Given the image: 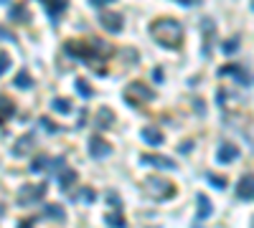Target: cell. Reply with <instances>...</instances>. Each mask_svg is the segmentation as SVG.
Returning <instances> with one entry per match:
<instances>
[{
  "mask_svg": "<svg viewBox=\"0 0 254 228\" xmlns=\"http://www.w3.org/2000/svg\"><path fill=\"white\" fill-rule=\"evenodd\" d=\"M150 33L160 46H166V49H178V46L183 43V25L175 18H158L150 25Z\"/></svg>",
  "mask_w": 254,
  "mask_h": 228,
  "instance_id": "cell-1",
  "label": "cell"
},
{
  "mask_svg": "<svg viewBox=\"0 0 254 228\" xmlns=\"http://www.w3.org/2000/svg\"><path fill=\"white\" fill-rule=\"evenodd\" d=\"M142 190H145V195H150L153 201H166V198H173L175 185L170 180H163L158 175H150V177L142 180Z\"/></svg>",
  "mask_w": 254,
  "mask_h": 228,
  "instance_id": "cell-2",
  "label": "cell"
},
{
  "mask_svg": "<svg viewBox=\"0 0 254 228\" xmlns=\"http://www.w3.org/2000/svg\"><path fill=\"white\" fill-rule=\"evenodd\" d=\"M102 49H107L102 41H97V49L92 51L86 43H79V41H69L66 43V51L74 56V58H79V61H84V64H94L97 58H102L104 53H102Z\"/></svg>",
  "mask_w": 254,
  "mask_h": 228,
  "instance_id": "cell-3",
  "label": "cell"
},
{
  "mask_svg": "<svg viewBox=\"0 0 254 228\" xmlns=\"http://www.w3.org/2000/svg\"><path fill=\"white\" fill-rule=\"evenodd\" d=\"M153 99H155V94H153V91L147 89L145 84H140V81H132V84H127V89H125V101L132 104V106L147 104V101H153Z\"/></svg>",
  "mask_w": 254,
  "mask_h": 228,
  "instance_id": "cell-4",
  "label": "cell"
},
{
  "mask_svg": "<svg viewBox=\"0 0 254 228\" xmlns=\"http://www.w3.org/2000/svg\"><path fill=\"white\" fill-rule=\"evenodd\" d=\"M46 190H49L46 182H33V185H23V188L18 190V205H33V203H38L41 198L46 195Z\"/></svg>",
  "mask_w": 254,
  "mask_h": 228,
  "instance_id": "cell-5",
  "label": "cell"
},
{
  "mask_svg": "<svg viewBox=\"0 0 254 228\" xmlns=\"http://www.w3.org/2000/svg\"><path fill=\"white\" fill-rule=\"evenodd\" d=\"M89 155L97 157V160L110 157V155H112V145H110L107 140H102L99 134H92V137H89Z\"/></svg>",
  "mask_w": 254,
  "mask_h": 228,
  "instance_id": "cell-6",
  "label": "cell"
},
{
  "mask_svg": "<svg viewBox=\"0 0 254 228\" xmlns=\"http://www.w3.org/2000/svg\"><path fill=\"white\" fill-rule=\"evenodd\" d=\"M99 23H102V28L107 30V33H119L122 30V25H125V18H122V13H99Z\"/></svg>",
  "mask_w": 254,
  "mask_h": 228,
  "instance_id": "cell-7",
  "label": "cell"
},
{
  "mask_svg": "<svg viewBox=\"0 0 254 228\" xmlns=\"http://www.w3.org/2000/svg\"><path fill=\"white\" fill-rule=\"evenodd\" d=\"M219 76H234V79H236L239 84H242V86H247V89H249V84H252V79H249L247 69H244V66H239V64L221 66V69H219Z\"/></svg>",
  "mask_w": 254,
  "mask_h": 228,
  "instance_id": "cell-8",
  "label": "cell"
},
{
  "mask_svg": "<svg viewBox=\"0 0 254 228\" xmlns=\"http://www.w3.org/2000/svg\"><path fill=\"white\" fill-rule=\"evenodd\" d=\"M140 162L150 165V167H160V170H178V162L170 157H163V155H142Z\"/></svg>",
  "mask_w": 254,
  "mask_h": 228,
  "instance_id": "cell-9",
  "label": "cell"
},
{
  "mask_svg": "<svg viewBox=\"0 0 254 228\" xmlns=\"http://www.w3.org/2000/svg\"><path fill=\"white\" fill-rule=\"evenodd\" d=\"M38 3H43V8H46V13H49L51 21H58V15L66 10L69 0H38Z\"/></svg>",
  "mask_w": 254,
  "mask_h": 228,
  "instance_id": "cell-10",
  "label": "cell"
},
{
  "mask_svg": "<svg viewBox=\"0 0 254 228\" xmlns=\"http://www.w3.org/2000/svg\"><path fill=\"white\" fill-rule=\"evenodd\" d=\"M252 193H254V177H252V173H247L242 180H239L236 195L242 198V201H252Z\"/></svg>",
  "mask_w": 254,
  "mask_h": 228,
  "instance_id": "cell-11",
  "label": "cell"
},
{
  "mask_svg": "<svg viewBox=\"0 0 254 228\" xmlns=\"http://www.w3.org/2000/svg\"><path fill=\"white\" fill-rule=\"evenodd\" d=\"M33 147H36V134H31V132H28V134H23L21 140L16 142V147H13V152H16L18 157H23V155H28V152H31Z\"/></svg>",
  "mask_w": 254,
  "mask_h": 228,
  "instance_id": "cell-12",
  "label": "cell"
},
{
  "mask_svg": "<svg viewBox=\"0 0 254 228\" xmlns=\"http://www.w3.org/2000/svg\"><path fill=\"white\" fill-rule=\"evenodd\" d=\"M236 157H239V147H236V145L224 142V145L219 147V155H216V160H219V162H226V165H229V162H234Z\"/></svg>",
  "mask_w": 254,
  "mask_h": 228,
  "instance_id": "cell-13",
  "label": "cell"
},
{
  "mask_svg": "<svg viewBox=\"0 0 254 228\" xmlns=\"http://www.w3.org/2000/svg\"><path fill=\"white\" fill-rule=\"evenodd\" d=\"M43 216H46L49 221L64 223V221H66V210L58 205V203H46V205H43Z\"/></svg>",
  "mask_w": 254,
  "mask_h": 228,
  "instance_id": "cell-14",
  "label": "cell"
},
{
  "mask_svg": "<svg viewBox=\"0 0 254 228\" xmlns=\"http://www.w3.org/2000/svg\"><path fill=\"white\" fill-rule=\"evenodd\" d=\"M142 140H145L147 145L158 147V145H163V140H166V137H163V132H160L158 127H145V129H142Z\"/></svg>",
  "mask_w": 254,
  "mask_h": 228,
  "instance_id": "cell-15",
  "label": "cell"
},
{
  "mask_svg": "<svg viewBox=\"0 0 254 228\" xmlns=\"http://www.w3.org/2000/svg\"><path fill=\"white\" fill-rule=\"evenodd\" d=\"M16 114V104L8 97H0V125H5V119Z\"/></svg>",
  "mask_w": 254,
  "mask_h": 228,
  "instance_id": "cell-16",
  "label": "cell"
},
{
  "mask_svg": "<svg viewBox=\"0 0 254 228\" xmlns=\"http://www.w3.org/2000/svg\"><path fill=\"white\" fill-rule=\"evenodd\" d=\"M112 125H114L112 109H99V112H97V127H99V129H107V127H112Z\"/></svg>",
  "mask_w": 254,
  "mask_h": 228,
  "instance_id": "cell-17",
  "label": "cell"
},
{
  "mask_svg": "<svg viewBox=\"0 0 254 228\" xmlns=\"http://www.w3.org/2000/svg\"><path fill=\"white\" fill-rule=\"evenodd\" d=\"M10 21H16V23H28V21H31L28 8H26V5H13V8H10Z\"/></svg>",
  "mask_w": 254,
  "mask_h": 228,
  "instance_id": "cell-18",
  "label": "cell"
},
{
  "mask_svg": "<svg viewBox=\"0 0 254 228\" xmlns=\"http://www.w3.org/2000/svg\"><path fill=\"white\" fill-rule=\"evenodd\" d=\"M74 180H77V173H74V170H64V167H61V173H58V188L69 190L74 185Z\"/></svg>",
  "mask_w": 254,
  "mask_h": 228,
  "instance_id": "cell-19",
  "label": "cell"
},
{
  "mask_svg": "<svg viewBox=\"0 0 254 228\" xmlns=\"http://www.w3.org/2000/svg\"><path fill=\"white\" fill-rule=\"evenodd\" d=\"M104 223L110 228H127V221L122 218V213H107V216H104Z\"/></svg>",
  "mask_w": 254,
  "mask_h": 228,
  "instance_id": "cell-20",
  "label": "cell"
},
{
  "mask_svg": "<svg viewBox=\"0 0 254 228\" xmlns=\"http://www.w3.org/2000/svg\"><path fill=\"white\" fill-rule=\"evenodd\" d=\"M211 210H214V208H211V201H208L206 195H198V218L206 221L208 216H211Z\"/></svg>",
  "mask_w": 254,
  "mask_h": 228,
  "instance_id": "cell-21",
  "label": "cell"
},
{
  "mask_svg": "<svg viewBox=\"0 0 254 228\" xmlns=\"http://www.w3.org/2000/svg\"><path fill=\"white\" fill-rule=\"evenodd\" d=\"M203 28H206V43H203V53H208L211 49V41H214V21H203Z\"/></svg>",
  "mask_w": 254,
  "mask_h": 228,
  "instance_id": "cell-22",
  "label": "cell"
},
{
  "mask_svg": "<svg viewBox=\"0 0 254 228\" xmlns=\"http://www.w3.org/2000/svg\"><path fill=\"white\" fill-rule=\"evenodd\" d=\"M31 170H33V173H38V170H51V160H49L46 155L36 157V160L31 162Z\"/></svg>",
  "mask_w": 254,
  "mask_h": 228,
  "instance_id": "cell-23",
  "label": "cell"
},
{
  "mask_svg": "<svg viewBox=\"0 0 254 228\" xmlns=\"http://www.w3.org/2000/svg\"><path fill=\"white\" fill-rule=\"evenodd\" d=\"M74 198H77V201H84V203H94V201H97V193H94L92 188H82Z\"/></svg>",
  "mask_w": 254,
  "mask_h": 228,
  "instance_id": "cell-24",
  "label": "cell"
},
{
  "mask_svg": "<svg viewBox=\"0 0 254 228\" xmlns=\"http://www.w3.org/2000/svg\"><path fill=\"white\" fill-rule=\"evenodd\" d=\"M13 84H16L18 89H31V86H33V79H31V76H28L26 71H21V74L16 76V81H13Z\"/></svg>",
  "mask_w": 254,
  "mask_h": 228,
  "instance_id": "cell-25",
  "label": "cell"
},
{
  "mask_svg": "<svg viewBox=\"0 0 254 228\" xmlns=\"http://www.w3.org/2000/svg\"><path fill=\"white\" fill-rule=\"evenodd\" d=\"M206 180L211 182L214 188H219V190H226V185H229L226 177H219V175H214V173H206Z\"/></svg>",
  "mask_w": 254,
  "mask_h": 228,
  "instance_id": "cell-26",
  "label": "cell"
},
{
  "mask_svg": "<svg viewBox=\"0 0 254 228\" xmlns=\"http://www.w3.org/2000/svg\"><path fill=\"white\" fill-rule=\"evenodd\" d=\"M236 49H239V36H234V38H229V41H224V43H221V51L226 53V56H231Z\"/></svg>",
  "mask_w": 254,
  "mask_h": 228,
  "instance_id": "cell-27",
  "label": "cell"
},
{
  "mask_svg": "<svg viewBox=\"0 0 254 228\" xmlns=\"http://www.w3.org/2000/svg\"><path fill=\"white\" fill-rule=\"evenodd\" d=\"M51 106H54L56 112H61V114L71 112V101H69V99H54V101H51Z\"/></svg>",
  "mask_w": 254,
  "mask_h": 228,
  "instance_id": "cell-28",
  "label": "cell"
},
{
  "mask_svg": "<svg viewBox=\"0 0 254 228\" xmlns=\"http://www.w3.org/2000/svg\"><path fill=\"white\" fill-rule=\"evenodd\" d=\"M77 91H79L82 97H86V99L94 94V91H92V86H89V81H86V79H79V81H77Z\"/></svg>",
  "mask_w": 254,
  "mask_h": 228,
  "instance_id": "cell-29",
  "label": "cell"
},
{
  "mask_svg": "<svg viewBox=\"0 0 254 228\" xmlns=\"http://www.w3.org/2000/svg\"><path fill=\"white\" fill-rule=\"evenodd\" d=\"M10 66H13V61H10V56H8L5 51H0V76H3L5 71H10Z\"/></svg>",
  "mask_w": 254,
  "mask_h": 228,
  "instance_id": "cell-30",
  "label": "cell"
},
{
  "mask_svg": "<svg viewBox=\"0 0 254 228\" xmlns=\"http://www.w3.org/2000/svg\"><path fill=\"white\" fill-rule=\"evenodd\" d=\"M41 127H43V129H49L51 134H58V132H61V127H56L49 117H41Z\"/></svg>",
  "mask_w": 254,
  "mask_h": 228,
  "instance_id": "cell-31",
  "label": "cell"
},
{
  "mask_svg": "<svg viewBox=\"0 0 254 228\" xmlns=\"http://www.w3.org/2000/svg\"><path fill=\"white\" fill-rule=\"evenodd\" d=\"M107 203H112L114 208H122V201L117 198V193H107Z\"/></svg>",
  "mask_w": 254,
  "mask_h": 228,
  "instance_id": "cell-32",
  "label": "cell"
},
{
  "mask_svg": "<svg viewBox=\"0 0 254 228\" xmlns=\"http://www.w3.org/2000/svg\"><path fill=\"white\" fill-rule=\"evenodd\" d=\"M0 38H5V41H13V43L18 41L16 36H10V30H5V28H0Z\"/></svg>",
  "mask_w": 254,
  "mask_h": 228,
  "instance_id": "cell-33",
  "label": "cell"
},
{
  "mask_svg": "<svg viewBox=\"0 0 254 228\" xmlns=\"http://www.w3.org/2000/svg\"><path fill=\"white\" fill-rule=\"evenodd\" d=\"M112 3H117V0H92V5H97V8H102V5H112Z\"/></svg>",
  "mask_w": 254,
  "mask_h": 228,
  "instance_id": "cell-34",
  "label": "cell"
},
{
  "mask_svg": "<svg viewBox=\"0 0 254 228\" xmlns=\"http://www.w3.org/2000/svg\"><path fill=\"white\" fill-rule=\"evenodd\" d=\"M153 79H155V81H163V69H155V71H153Z\"/></svg>",
  "mask_w": 254,
  "mask_h": 228,
  "instance_id": "cell-35",
  "label": "cell"
},
{
  "mask_svg": "<svg viewBox=\"0 0 254 228\" xmlns=\"http://www.w3.org/2000/svg\"><path fill=\"white\" fill-rule=\"evenodd\" d=\"M193 147V142H181V152H188Z\"/></svg>",
  "mask_w": 254,
  "mask_h": 228,
  "instance_id": "cell-36",
  "label": "cell"
},
{
  "mask_svg": "<svg viewBox=\"0 0 254 228\" xmlns=\"http://www.w3.org/2000/svg\"><path fill=\"white\" fill-rule=\"evenodd\" d=\"M178 3H183V5H196V3H201V0H178Z\"/></svg>",
  "mask_w": 254,
  "mask_h": 228,
  "instance_id": "cell-37",
  "label": "cell"
},
{
  "mask_svg": "<svg viewBox=\"0 0 254 228\" xmlns=\"http://www.w3.org/2000/svg\"><path fill=\"white\" fill-rule=\"evenodd\" d=\"M18 228H33V221H23Z\"/></svg>",
  "mask_w": 254,
  "mask_h": 228,
  "instance_id": "cell-38",
  "label": "cell"
},
{
  "mask_svg": "<svg viewBox=\"0 0 254 228\" xmlns=\"http://www.w3.org/2000/svg\"><path fill=\"white\" fill-rule=\"evenodd\" d=\"M0 3H8V0H0Z\"/></svg>",
  "mask_w": 254,
  "mask_h": 228,
  "instance_id": "cell-39",
  "label": "cell"
}]
</instances>
